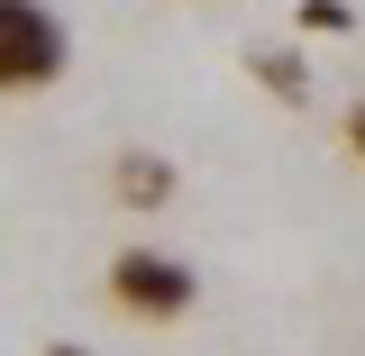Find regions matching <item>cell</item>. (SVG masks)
Instances as JSON below:
<instances>
[{
    "label": "cell",
    "mask_w": 365,
    "mask_h": 356,
    "mask_svg": "<svg viewBox=\"0 0 365 356\" xmlns=\"http://www.w3.org/2000/svg\"><path fill=\"white\" fill-rule=\"evenodd\" d=\"M174 192H182V174H174V156H165V146H119V156H110V201H119V210L155 220Z\"/></svg>",
    "instance_id": "3957f363"
},
{
    "label": "cell",
    "mask_w": 365,
    "mask_h": 356,
    "mask_svg": "<svg viewBox=\"0 0 365 356\" xmlns=\"http://www.w3.org/2000/svg\"><path fill=\"white\" fill-rule=\"evenodd\" d=\"M338 146H347V156L365 165V101H347V119H338Z\"/></svg>",
    "instance_id": "8992f818"
},
{
    "label": "cell",
    "mask_w": 365,
    "mask_h": 356,
    "mask_svg": "<svg viewBox=\"0 0 365 356\" xmlns=\"http://www.w3.org/2000/svg\"><path fill=\"white\" fill-rule=\"evenodd\" d=\"M37 356H91V347H83V338H55V347H37Z\"/></svg>",
    "instance_id": "52a82bcc"
},
{
    "label": "cell",
    "mask_w": 365,
    "mask_h": 356,
    "mask_svg": "<svg viewBox=\"0 0 365 356\" xmlns=\"http://www.w3.org/2000/svg\"><path fill=\"white\" fill-rule=\"evenodd\" d=\"M101 293H110V311H119V320H137V329H182V320L201 311V274L182 265L174 247H146V238L110 256Z\"/></svg>",
    "instance_id": "6da1fadb"
},
{
    "label": "cell",
    "mask_w": 365,
    "mask_h": 356,
    "mask_svg": "<svg viewBox=\"0 0 365 356\" xmlns=\"http://www.w3.org/2000/svg\"><path fill=\"white\" fill-rule=\"evenodd\" d=\"M347 28H356L347 0H302V37H347Z\"/></svg>",
    "instance_id": "5b68a950"
},
{
    "label": "cell",
    "mask_w": 365,
    "mask_h": 356,
    "mask_svg": "<svg viewBox=\"0 0 365 356\" xmlns=\"http://www.w3.org/2000/svg\"><path fill=\"white\" fill-rule=\"evenodd\" d=\"M247 73H256L274 101H311V64H302L292 46H256V55H247Z\"/></svg>",
    "instance_id": "277c9868"
},
{
    "label": "cell",
    "mask_w": 365,
    "mask_h": 356,
    "mask_svg": "<svg viewBox=\"0 0 365 356\" xmlns=\"http://www.w3.org/2000/svg\"><path fill=\"white\" fill-rule=\"evenodd\" d=\"M73 73V28L55 0H0V101H37Z\"/></svg>",
    "instance_id": "7a4b0ae2"
}]
</instances>
